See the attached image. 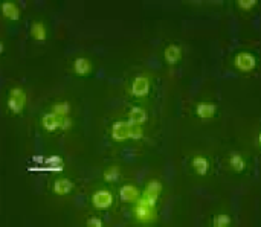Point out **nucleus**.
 Listing matches in <instances>:
<instances>
[{
  "instance_id": "393cba45",
  "label": "nucleus",
  "mask_w": 261,
  "mask_h": 227,
  "mask_svg": "<svg viewBox=\"0 0 261 227\" xmlns=\"http://www.w3.org/2000/svg\"><path fill=\"white\" fill-rule=\"evenodd\" d=\"M0 52H2V54L5 52V46H3V43H0Z\"/></svg>"
},
{
  "instance_id": "20e7f679",
  "label": "nucleus",
  "mask_w": 261,
  "mask_h": 227,
  "mask_svg": "<svg viewBox=\"0 0 261 227\" xmlns=\"http://www.w3.org/2000/svg\"><path fill=\"white\" fill-rule=\"evenodd\" d=\"M92 204L96 211H107L113 204V195L107 189H99L92 195Z\"/></svg>"
},
{
  "instance_id": "b1692460",
  "label": "nucleus",
  "mask_w": 261,
  "mask_h": 227,
  "mask_svg": "<svg viewBox=\"0 0 261 227\" xmlns=\"http://www.w3.org/2000/svg\"><path fill=\"white\" fill-rule=\"evenodd\" d=\"M72 125H74V122H72V119L71 117H69V116H66L64 117V120H63V128L61 130H71L72 128Z\"/></svg>"
},
{
  "instance_id": "f257e3e1",
  "label": "nucleus",
  "mask_w": 261,
  "mask_h": 227,
  "mask_svg": "<svg viewBox=\"0 0 261 227\" xmlns=\"http://www.w3.org/2000/svg\"><path fill=\"white\" fill-rule=\"evenodd\" d=\"M26 104H28V95L22 87H12V89H9L6 106H8V110L12 114L23 113Z\"/></svg>"
},
{
  "instance_id": "7ed1b4c3",
  "label": "nucleus",
  "mask_w": 261,
  "mask_h": 227,
  "mask_svg": "<svg viewBox=\"0 0 261 227\" xmlns=\"http://www.w3.org/2000/svg\"><path fill=\"white\" fill-rule=\"evenodd\" d=\"M234 66L237 71L248 74L257 67V60L252 54H249V52H240V54H237L234 58Z\"/></svg>"
},
{
  "instance_id": "4468645a",
  "label": "nucleus",
  "mask_w": 261,
  "mask_h": 227,
  "mask_svg": "<svg viewBox=\"0 0 261 227\" xmlns=\"http://www.w3.org/2000/svg\"><path fill=\"white\" fill-rule=\"evenodd\" d=\"M75 185L74 182H71L69 179H57L54 182V186H52V189H54V194L57 195H67V194H71V192L74 190Z\"/></svg>"
},
{
  "instance_id": "dca6fc26",
  "label": "nucleus",
  "mask_w": 261,
  "mask_h": 227,
  "mask_svg": "<svg viewBox=\"0 0 261 227\" xmlns=\"http://www.w3.org/2000/svg\"><path fill=\"white\" fill-rule=\"evenodd\" d=\"M217 112V106L216 104H210V102H200L196 106V114L200 119H211L216 116Z\"/></svg>"
},
{
  "instance_id": "f3484780",
  "label": "nucleus",
  "mask_w": 261,
  "mask_h": 227,
  "mask_svg": "<svg viewBox=\"0 0 261 227\" xmlns=\"http://www.w3.org/2000/svg\"><path fill=\"white\" fill-rule=\"evenodd\" d=\"M29 34H31V37L37 41H44L47 38V29L43 22H34L31 25Z\"/></svg>"
},
{
  "instance_id": "423d86ee",
  "label": "nucleus",
  "mask_w": 261,
  "mask_h": 227,
  "mask_svg": "<svg viewBox=\"0 0 261 227\" xmlns=\"http://www.w3.org/2000/svg\"><path fill=\"white\" fill-rule=\"evenodd\" d=\"M150 92V78L147 75H137L131 84V95L134 98H144Z\"/></svg>"
},
{
  "instance_id": "39448f33",
  "label": "nucleus",
  "mask_w": 261,
  "mask_h": 227,
  "mask_svg": "<svg viewBox=\"0 0 261 227\" xmlns=\"http://www.w3.org/2000/svg\"><path fill=\"white\" fill-rule=\"evenodd\" d=\"M130 130H131V124L129 120H118L112 125L110 136L115 142H126L130 139Z\"/></svg>"
},
{
  "instance_id": "5701e85b",
  "label": "nucleus",
  "mask_w": 261,
  "mask_h": 227,
  "mask_svg": "<svg viewBox=\"0 0 261 227\" xmlns=\"http://www.w3.org/2000/svg\"><path fill=\"white\" fill-rule=\"evenodd\" d=\"M86 226L87 227H102L104 223H102V220L99 217H90L89 220L86 221Z\"/></svg>"
},
{
  "instance_id": "a211bd4d",
  "label": "nucleus",
  "mask_w": 261,
  "mask_h": 227,
  "mask_svg": "<svg viewBox=\"0 0 261 227\" xmlns=\"http://www.w3.org/2000/svg\"><path fill=\"white\" fill-rule=\"evenodd\" d=\"M229 166L235 172H243V171H245V168H246V162H245V159H243L240 154L234 152L229 157Z\"/></svg>"
},
{
  "instance_id": "f8f14e48",
  "label": "nucleus",
  "mask_w": 261,
  "mask_h": 227,
  "mask_svg": "<svg viewBox=\"0 0 261 227\" xmlns=\"http://www.w3.org/2000/svg\"><path fill=\"white\" fill-rule=\"evenodd\" d=\"M191 166H193V169L196 171L197 176L205 177L206 174L210 172L211 163H210V160L206 159V157H203V155H196V157H193V160H191Z\"/></svg>"
},
{
  "instance_id": "0eeeda50",
  "label": "nucleus",
  "mask_w": 261,
  "mask_h": 227,
  "mask_svg": "<svg viewBox=\"0 0 261 227\" xmlns=\"http://www.w3.org/2000/svg\"><path fill=\"white\" fill-rule=\"evenodd\" d=\"M63 120H64V117H61L55 113H46L42 117V127L47 133H54V131L63 128Z\"/></svg>"
},
{
  "instance_id": "6ab92c4d",
  "label": "nucleus",
  "mask_w": 261,
  "mask_h": 227,
  "mask_svg": "<svg viewBox=\"0 0 261 227\" xmlns=\"http://www.w3.org/2000/svg\"><path fill=\"white\" fill-rule=\"evenodd\" d=\"M104 180H106L107 183H116L121 177V171L118 166H110L109 169L104 171Z\"/></svg>"
},
{
  "instance_id": "412c9836",
  "label": "nucleus",
  "mask_w": 261,
  "mask_h": 227,
  "mask_svg": "<svg viewBox=\"0 0 261 227\" xmlns=\"http://www.w3.org/2000/svg\"><path fill=\"white\" fill-rule=\"evenodd\" d=\"M231 223H232V218L228 214H218L213 220V226L214 227H229Z\"/></svg>"
},
{
  "instance_id": "2eb2a0df",
  "label": "nucleus",
  "mask_w": 261,
  "mask_h": 227,
  "mask_svg": "<svg viewBox=\"0 0 261 227\" xmlns=\"http://www.w3.org/2000/svg\"><path fill=\"white\" fill-rule=\"evenodd\" d=\"M92 72V63L89 58L80 57L74 61V74L78 76H87Z\"/></svg>"
},
{
  "instance_id": "4be33fe9",
  "label": "nucleus",
  "mask_w": 261,
  "mask_h": 227,
  "mask_svg": "<svg viewBox=\"0 0 261 227\" xmlns=\"http://www.w3.org/2000/svg\"><path fill=\"white\" fill-rule=\"evenodd\" d=\"M258 5L257 0H237V6L241 11H251Z\"/></svg>"
},
{
  "instance_id": "ddd939ff",
  "label": "nucleus",
  "mask_w": 261,
  "mask_h": 227,
  "mask_svg": "<svg viewBox=\"0 0 261 227\" xmlns=\"http://www.w3.org/2000/svg\"><path fill=\"white\" fill-rule=\"evenodd\" d=\"M147 119H148V114L142 107H131V110L127 114V120L133 125H144Z\"/></svg>"
},
{
  "instance_id": "aec40b11",
  "label": "nucleus",
  "mask_w": 261,
  "mask_h": 227,
  "mask_svg": "<svg viewBox=\"0 0 261 227\" xmlns=\"http://www.w3.org/2000/svg\"><path fill=\"white\" fill-rule=\"evenodd\" d=\"M69 112H71V106H69V102H66V101L54 104V106H52V113H55V114H58L61 117L69 116Z\"/></svg>"
},
{
  "instance_id": "1a4fd4ad",
  "label": "nucleus",
  "mask_w": 261,
  "mask_h": 227,
  "mask_svg": "<svg viewBox=\"0 0 261 227\" xmlns=\"http://www.w3.org/2000/svg\"><path fill=\"white\" fill-rule=\"evenodd\" d=\"M0 11H2V15L6 20L17 22L20 19V8L15 2H9V0L2 2V5H0Z\"/></svg>"
},
{
  "instance_id": "6e6552de",
  "label": "nucleus",
  "mask_w": 261,
  "mask_h": 227,
  "mask_svg": "<svg viewBox=\"0 0 261 227\" xmlns=\"http://www.w3.org/2000/svg\"><path fill=\"white\" fill-rule=\"evenodd\" d=\"M133 215L137 221L141 223H151L156 220V212H154V207H148L144 204H136L133 209Z\"/></svg>"
},
{
  "instance_id": "9b49d317",
  "label": "nucleus",
  "mask_w": 261,
  "mask_h": 227,
  "mask_svg": "<svg viewBox=\"0 0 261 227\" xmlns=\"http://www.w3.org/2000/svg\"><path fill=\"white\" fill-rule=\"evenodd\" d=\"M182 58V47L177 44H170L164 50V60L168 66L177 64Z\"/></svg>"
},
{
  "instance_id": "9d476101",
  "label": "nucleus",
  "mask_w": 261,
  "mask_h": 227,
  "mask_svg": "<svg viewBox=\"0 0 261 227\" xmlns=\"http://www.w3.org/2000/svg\"><path fill=\"white\" fill-rule=\"evenodd\" d=\"M119 198L124 203H137L139 198H141V194H139V189L133 185H124L119 190Z\"/></svg>"
},
{
  "instance_id": "f03ea898",
  "label": "nucleus",
  "mask_w": 261,
  "mask_h": 227,
  "mask_svg": "<svg viewBox=\"0 0 261 227\" xmlns=\"http://www.w3.org/2000/svg\"><path fill=\"white\" fill-rule=\"evenodd\" d=\"M161 192H162V183L158 182V180H153L147 185L142 197L139 198L137 203L148 206V207H154L156 203H158V200H159V197H161Z\"/></svg>"
}]
</instances>
